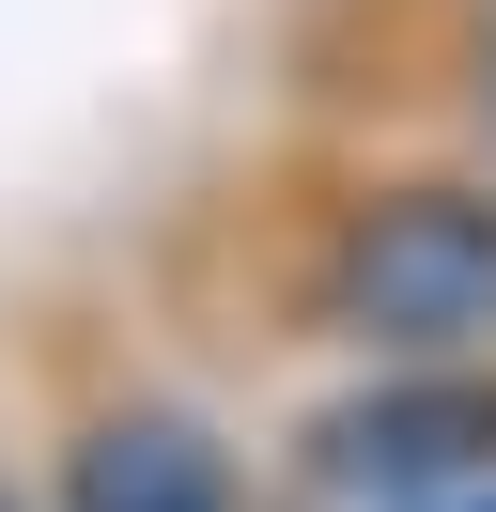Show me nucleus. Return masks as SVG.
Returning <instances> with one entry per match:
<instances>
[{"label": "nucleus", "instance_id": "f257e3e1", "mask_svg": "<svg viewBox=\"0 0 496 512\" xmlns=\"http://www.w3.org/2000/svg\"><path fill=\"white\" fill-rule=\"evenodd\" d=\"M310 311H326L357 357H388V373L496 357V187H481V171H403V187H357V202L326 218Z\"/></svg>", "mask_w": 496, "mask_h": 512}, {"label": "nucleus", "instance_id": "20e7f679", "mask_svg": "<svg viewBox=\"0 0 496 512\" xmlns=\"http://www.w3.org/2000/svg\"><path fill=\"white\" fill-rule=\"evenodd\" d=\"M481 109H496V32H481Z\"/></svg>", "mask_w": 496, "mask_h": 512}, {"label": "nucleus", "instance_id": "423d86ee", "mask_svg": "<svg viewBox=\"0 0 496 512\" xmlns=\"http://www.w3.org/2000/svg\"><path fill=\"white\" fill-rule=\"evenodd\" d=\"M465 512H496V497H465Z\"/></svg>", "mask_w": 496, "mask_h": 512}, {"label": "nucleus", "instance_id": "7ed1b4c3", "mask_svg": "<svg viewBox=\"0 0 496 512\" xmlns=\"http://www.w3.org/2000/svg\"><path fill=\"white\" fill-rule=\"evenodd\" d=\"M62 512H248V481H233V450H217V419L93 404L78 435H62Z\"/></svg>", "mask_w": 496, "mask_h": 512}, {"label": "nucleus", "instance_id": "f03ea898", "mask_svg": "<svg viewBox=\"0 0 496 512\" xmlns=\"http://www.w3.org/2000/svg\"><path fill=\"white\" fill-rule=\"evenodd\" d=\"M310 481L372 512H465L496 497V357H450V373H388L357 404L310 419Z\"/></svg>", "mask_w": 496, "mask_h": 512}, {"label": "nucleus", "instance_id": "39448f33", "mask_svg": "<svg viewBox=\"0 0 496 512\" xmlns=\"http://www.w3.org/2000/svg\"><path fill=\"white\" fill-rule=\"evenodd\" d=\"M0 512H16V481H0Z\"/></svg>", "mask_w": 496, "mask_h": 512}]
</instances>
